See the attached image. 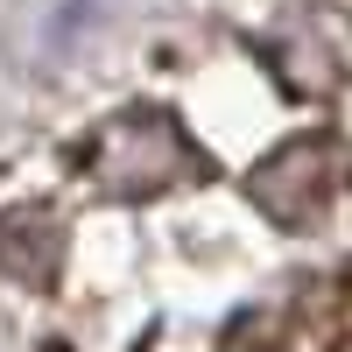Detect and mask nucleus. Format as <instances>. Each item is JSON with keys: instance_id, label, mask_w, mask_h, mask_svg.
I'll use <instances>...</instances> for the list:
<instances>
[{"instance_id": "obj_2", "label": "nucleus", "mask_w": 352, "mask_h": 352, "mask_svg": "<svg viewBox=\"0 0 352 352\" xmlns=\"http://www.w3.org/2000/svg\"><path fill=\"white\" fill-rule=\"evenodd\" d=\"M331 169H345V155L331 148V141H289L282 155H268L254 169V204L261 212H268L275 226H310L317 212H324L331 204Z\"/></svg>"}, {"instance_id": "obj_1", "label": "nucleus", "mask_w": 352, "mask_h": 352, "mask_svg": "<svg viewBox=\"0 0 352 352\" xmlns=\"http://www.w3.org/2000/svg\"><path fill=\"white\" fill-rule=\"evenodd\" d=\"M190 176H204V148L162 106H127L92 141V184L106 197H155V190L190 184Z\"/></svg>"}, {"instance_id": "obj_3", "label": "nucleus", "mask_w": 352, "mask_h": 352, "mask_svg": "<svg viewBox=\"0 0 352 352\" xmlns=\"http://www.w3.org/2000/svg\"><path fill=\"white\" fill-rule=\"evenodd\" d=\"M56 261H64V226L50 212H8L0 219V268L21 282H56Z\"/></svg>"}]
</instances>
